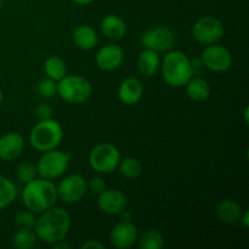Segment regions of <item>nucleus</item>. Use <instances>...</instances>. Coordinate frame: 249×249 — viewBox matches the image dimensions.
<instances>
[{
	"mask_svg": "<svg viewBox=\"0 0 249 249\" xmlns=\"http://www.w3.org/2000/svg\"><path fill=\"white\" fill-rule=\"evenodd\" d=\"M36 235L31 229H19L12 237V246L17 249H32L36 243Z\"/></svg>",
	"mask_w": 249,
	"mask_h": 249,
	"instance_id": "nucleus-26",
	"label": "nucleus"
},
{
	"mask_svg": "<svg viewBox=\"0 0 249 249\" xmlns=\"http://www.w3.org/2000/svg\"><path fill=\"white\" fill-rule=\"evenodd\" d=\"M162 77L168 85L173 88H181L194 77L191 60L185 53L172 50L160 61Z\"/></svg>",
	"mask_w": 249,
	"mask_h": 249,
	"instance_id": "nucleus-3",
	"label": "nucleus"
},
{
	"mask_svg": "<svg viewBox=\"0 0 249 249\" xmlns=\"http://www.w3.org/2000/svg\"><path fill=\"white\" fill-rule=\"evenodd\" d=\"M191 65H192V70H194V75L199 73V71L204 67L203 63H202L201 57H196L191 61Z\"/></svg>",
	"mask_w": 249,
	"mask_h": 249,
	"instance_id": "nucleus-33",
	"label": "nucleus"
},
{
	"mask_svg": "<svg viewBox=\"0 0 249 249\" xmlns=\"http://www.w3.org/2000/svg\"><path fill=\"white\" fill-rule=\"evenodd\" d=\"M73 43L82 50H91L99 43L97 32L89 24H80L75 27L72 33Z\"/></svg>",
	"mask_w": 249,
	"mask_h": 249,
	"instance_id": "nucleus-17",
	"label": "nucleus"
},
{
	"mask_svg": "<svg viewBox=\"0 0 249 249\" xmlns=\"http://www.w3.org/2000/svg\"><path fill=\"white\" fill-rule=\"evenodd\" d=\"M17 196V190L14 182L0 174V211L9 207Z\"/></svg>",
	"mask_w": 249,
	"mask_h": 249,
	"instance_id": "nucleus-24",
	"label": "nucleus"
},
{
	"mask_svg": "<svg viewBox=\"0 0 249 249\" xmlns=\"http://www.w3.org/2000/svg\"><path fill=\"white\" fill-rule=\"evenodd\" d=\"M82 249H89V248H97V249H105V246L102 245L101 242H99V241L96 240H90L88 241V242L83 243Z\"/></svg>",
	"mask_w": 249,
	"mask_h": 249,
	"instance_id": "nucleus-32",
	"label": "nucleus"
},
{
	"mask_svg": "<svg viewBox=\"0 0 249 249\" xmlns=\"http://www.w3.org/2000/svg\"><path fill=\"white\" fill-rule=\"evenodd\" d=\"M21 196L22 202L28 211L41 214L55 206L57 201V187L51 180L36 178L24 184Z\"/></svg>",
	"mask_w": 249,
	"mask_h": 249,
	"instance_id": "nucleus-2",
	"label": "nucleus"
},
{
	"mask_svg": "<svg viewBox=\"0 0 249 249\" xmlns=\"http://www.w3.org/2000/svg\"><path fill=\"white\" fill-rule=\"evenodd\" d=\"M121 160L119 150L109 142L99 143L89 153L90 168L99 174H108L116 170Z\"/></svg>",
	"mask_w": 249,
	"mask_h": 249,
	"instance_id": "nucleus-7",
	"label": "nucleus"
},
{
	"mask_svg": "<svg viewBox=\"0 0 249 249\" xmlns=\"http://www.w3.org/2000/svg\"><path fill=\"white\" fill-rule=\"evenodd\" d=\"M71 229V216L61 207H51L43 212L34 224V232L41 242L53 245L65 240Z\"/></svg>",
	"mask_w": 249,
	"mask_h": 249,
	"instance_id": "nucleus-1",
	"label": "nucleus"
},
{
	"mask_svg": "<svg viewBox=\"0 0 249 249\" xmlns=\"http://www.w3.org/2000/svg\"><path fill=\"white\" fill-rule=\"evenodd\" d=\"M2 6V0H0V7Z\"/></svg>",
	"mask_w": 249,
	"mask_h": 249,
	"instance_id": "nucleus-39",
	"label": "nucleus"
},
{
	"mask_svg": "<svg viewBox=\"0 0 249 249\" xmlns=\"http://www.w3.org/2000/svg\"><path fill=\"white\" fill-rule=\"evenodd\" d=\"M121 174L126 179H136L142 173V164L138 158L126 157L121 160L118 164Z\"/></svg>",
	"mask_w": 249,
	"mask_h": 249,
	"instance_id": "nucleus-25",
	"label": "nucleus"
},
{
	"mask_svg": "<svg viewBox=\"0 0 249 249\" xmlns=\"http://www.w3.org/2000/svg\"><path fill=\"white\" fill-rule=\"evenodd\" d=\"M24 148V140L22 135L15 131L4 134L0 138V160H14L21 156Z\"/></svg>",
	"mask_w": 249,
	"mask_h": 249,
	"instance_id": "nucleus-15",
	"label": "nucleus"
},
{
	"mask_svg": "<svg viewBox=\"0 0 249 249\" xmlns=\"http://www.w3.org/2000/svg\"><path fill=\"white\" fill-rule=\"evenodd\" d=\"M96 65L100 70L105 72H111L117 70L124 61L123 49L116 44H108L105 45L97 51L96 53Z\"/></svg>",
	"mask_w": 249,
	"mask_h": 249,
	"instance_id": "nucleus-14",
	"label": "nucleus"
},
{
	"mask_svg": "<svg viewBox=\"0 0 249 249\" xmlns=\"http://www.w3.org/2000/svg\"><path fill=\"white\" fill-rule=\"evenodd\" d=\"M57 187V199L66 204H74L82 201L88 192V181L79 174H71L63 178Z\"/></svg>",
	"mask_w": 249,
	"mask_h": 249,
	"instance_id": "nucleus-10",
	"label": "nucleus"
},
{
	"mask_svg": "<svg viewBox=\"0 0 249 249\" xmlns=\"http://www.w3.org/2000/svg\"><path fill=\"white\" fill-rule=\"evenodd\" d=\"M38 91L45 99L55 96V94H57V82L51 78H44L38 83Z\"/></svg>",
	"mask_w": 249,
	"mask_h": 249,
	"instance_id": "nucleus-28",
	"label": "nucleus"
},
{
	"mask_svg": "<svg viewBox=\"0 0 249 249\" xmlns=\"http://www.w3.org/2000/svg\"><path fill=\"white\" fill-rule=\"evenodd\" d=\"M185 87L187 96L196 102L206 101L211 95V85L202 77H192Z\"/></svg>",
	"mask_w": 249,
	"mask_h": 249,
	"instance_id": "nucleus-21",
	"label": "nucleus"
},
{
	"mask_svg": "<svg viewBox=\"0 0 249 249\" xmlns=\"http://www.w3.org/2000/svg\"><path fill=\"white\" fill-rule=\"evenodd\" d=\"M2 100H4V92H2V90L0 89V105H1Z\"/></svg>",
	"mask_w": 249,
	"mask_h": 249,
	"instance_id": "nucleus-38",
	"label": "nucleus"
},
{
	"mask_svg": "<svg viewBox=\"0 0 249 249\" xmlns=\"http://www.w3.org/2000/svg\"><path fill=\"white\" fill-rule=\"evenodd\" d=\"M16 175L18 178V180L23 184L32 181L33 179H36L38 173H36V164H33L32 162H21L16 168Z\"/></svg>",
	"mask_w": 249,
	"mask_h": 249,
	"instance_id": "nucleus-27",
	"label": "nucleus"
},
{
	"mask_svg": "<svg viewBox=\"0 0 249 249\" xmlns=\"http://www.w3.org/2000/svg\"><path fill=\"white\" fill-rule=\"evenodd\" d=\"M36 219L34 216L33 212L26 211L19 212L16 216H15V224L18 226L19 229H32L36 224Z\"/></svg>",
	"mask_w": 249,
	"mask_h": 249,
	"instance_id": "nucleus-29",
	"label": "nucleus"
},
{
	"mask_svg": "<svg viewBox=\"0 0 249 249\" xmlns=\"http://www.w3.org/2000/svg\"><path fill=\"white\" fill-rule=\"evenodd\" d=\"M248 111H249V108H248V107H246V109H245V121H246V123L248 122Z\"/></svg>",
	"mask_w": 249,
	"mask_h": 249,
	"instance_id": "nucleus-37",
	"label": "nucleus"
},
{
	"mask_svg": "<svg viewBox=\"0 0 249 249\" xmlns=\"http://www.w3.org/2000/svg\"><path fill=\"white\" fill-rule=\"evenodd\" d=\"M175 43H177V34L173 29L165 26L152 27L140 36V45L143 49L153 50L156 53L170 50Z\"/></svg>",
	"mask_w": 249,
	"mask_h": 249,
	"instance_id": "nucleus-9",
	"label": "nucleus"
},
{
	"mask_svg": "<svg viewBox=\"0 0 249 249\" xmlns=\"http://www.w3.org/2000/svg\"><path fill=\"white\" fill-rule=\"evenodd\" d=\"M139 237L138 228L130 220L122 219L111 231L109 240L112 246L118 249H126L133 247Z\"/></svg>",
	"mask_w": 249,
	"mask_h": 249,
	"instance_id": "nucleus-13",
	"label": "nucleus"
},
{
	"mask_svg": "<svg viewBox=\"0 0 249 249\" xmlns=\"http://www.w3.org/2000/svg\"><path fill=\"white\" fill-rule=\"evenodd\" d=\"M242 208L237 202L232 199H224L216 206L215 213L219 220L228 225H235L240 221L241 214H242Z\"/></svg>",
	"mask_w": 249,
	"mask_h": 249,
	"instance_id": "nucleus-19",
	"label": "nucleus"
},
{
	"mask_svg": "<svg viewBox=\"0 0 249 249\" xmlns=\"http://www.w3.org/2000/svg\"><path fill=\"white\" fill-rule=\"evenodd\" d=\"M57 94L68 104H84L91 97L92 87L82 75L66 74L57 82Z\"/></svg>",
	"mask_w": 249,
	"mask_h": 249,
	"instance_id": "nucleus-5",
	"label": "nucleus"
},
{
	"mask_svg": "<svg viewBox=\"0 0 249 249\" xmlns=\"http://www.w3.org/2000/svg\"><path fill=\"white\" fill-rule=\"evenodd\" d=\"M136 66L140 74H142L143 77H152L160 70V57L156 51L143 49L139 53Z\"/></svg>",
	"mask_w": 249,
	"mask_h": 249,
	"instance_id": "nucleus-18",
	"label": "nucleus"
},
{
	"mask_svg": "<svg viewBox=\"0 0 249 249\" xmlns=\"http://www.w3.org/2000/svg\"><path fill=\"white\" fill-rule=\"evenodd\" d=\"M143 95V87L135 77H128L119 84L118 99L126 106L136 105Z\"/></svg>",
	"mask_w": 249,
	"mask_h": 249,
	"instance_id": "nucleus-16",
	"label": "nucleus"
},
{
	"mask_svg": "<svg viewBox=\"0 0 249 249\" xmlns=\"http://www.w3.org/2000/svg\"><path fill=\"white\" fill-rule=\"evenodd\" d=\"M97 196V207L100 211L108 215H119L128 206V197L121 190L105 189Z\"/></svg>",
	"mask_w": 249,
	"mask_h": 249,
	"instance_id": "nucleus-12",
	"label": "nucleus"
},
{
	"mask_svg": "<svg viewBox=\"0 0 249 249\" xmlns=\"http://www.w3.org/2000/svg\"><path fill=\"white\" fill-rule=\"evenodd\" d=\"M53 248L55 249H61V248L70 249V245H67V243H63L62 241H58V242L53 243Z\"/></svg>",
	"mask_w": 249,
	"mask_h": 249,
	"instance_id": "nucleus-35",
	"label": "nucleus"
},
{
	"mask_svg": "<svg viewBox=\"0 0 249 249\" xmlns=\"http://www.w3.org/2000/svg\"><path fill=\"white\" fill-rule=\"evenodd\" d=\"M34 114H36V117L39 121L49 119L53 117V108H51L48 104H39L38 106L36 107Z\"/></svg>",
	"mask_w": 249,
	"mask_h": 249,
	"instance_id": "nucleus-31",
	"label": "nucleus"
},
{
	"mask_svg": "<svg viewBox=\"0 0 249 249\" xmlns=\"http://www.w3.org/2000/svg\"><path fill=\"white\" fill-rule=\"evenodd\" d=\"M71 158H72L71 153L62 152L56 148L46 151L36 162V173L39 177L44 178V179H57V178L62 177L66 170L68 169Z\"/></svg>",
	"mask_w": 249,
	"mask_h": 249,
	"instance_id": "nucleus-6",
	"label": "nucleus"
},
{
	"mask_svg": "<svg viewBox=\"0 0 249 249\" xmlns=\"http://www.w3.org/2000/svg\"><path fill=\"white\" fill-rule=\"evenodd\" d=\"M240 223H242V225L245 226L246 229L249 226V212L248 211H245L242 212V214H241V218H240Z\"/></svg>",
	"mask_w": 249,
	"mask_h": 249,
	"instance_id": "nucleus-34",
	"label": "nucleus"
},
{
	"mask_svg": "<svg viewBox=\"0 0 249 249\" xmlns=\"http://www.w3.org/2000/svg\"><path fill=\"white\" fill-rule=\"evenodd\" d=\"M101 31L106 38L119 40L126 33V24L122 17L117 15H107L101 22Z\"/></svg>",
	"mask_w": 249,
	"mask_h": 249,
	"instance_id": "nucleus-20",
	"label": "nucleus"
},
{
	"mask_svg": "<svg viewBox=\"0 0 249 249\" xmlns=\"http://www.w3.org/2000/svg\"><path fill=\"white\" fill-rule=\"evenodd\" d=\"M71 1H73L74 4H78V5H88L94 2L95 0H71Z\"/></svg>",
	"mask_w": 249,
	"mask_h": 249,
	"instance_id": "nucleus-36",
	"label": "nucleus"
},
{
	"mask_svg": "<svg viewBox=\"0 0 249 249\" xmlns=\"http://www.w3.org/2000/svg\"><path fill=\"white\" fill-rule=\"evenodd\" d=\"M44 71H45L48 78L58 82L67 74V65L58 56H50L44 62Z\"/></svg>",
	"mask_w": 249,
	"mask_h": 249,
	"instance_id": "nucleus-22",
	"label": "nucleus"
},
{
	"mask_svg": "<svg viewBox=\"0 0 249 249\" xmlns=\"http://www.w3.org/2000/svg\"><path fill=\"white\" fill-rule=\"evenodd\" d=\"M225 29L223 22L214 16H203L195 22L192 36L197 43L202 45L216 44L223 39Z\"/></svg>",
	"mask_w": 249,
	"mask_h": 249,
	"instance_id": "nucleus-8",
	"label": "nucleus"
},
{
	"mask_svg": "<svg viewBox=\"0 0 249 249\" xmlns=\"http://www.w3.org/2000/svg\"><path fill=\"white\" fill-rule=\"evenodd\" d=\"M105 189H106V182H105V180L101 179V178H92V179H90L89 181H88V190H89L91 194L100 195Z\"/></svg>",
	"mask_w": 249,
	"mask_h": 249,
	"instance_id": "nucleus-30",
	"label": "nucleus"
},
{
	"mask_svg": "<svg viewBox=\"0 0 249 249\" xmlns=\"http://www.w3.org/2000/svg\"><path fill=\"white\" fill-rule=\"evenodd\" d=\"M63 139V129L56 119L39 121L29 134V142L39 152L55 150Z\"/></svg>",
	"mask_w": 249,
	"mask_h": 249,
	"instance_id": "nucleus-4",
	"label": "nucleus"
},
{
	"mask_svg": "<svg viewBox=\"0 0 249 249\" xmlns=\"http://www.w3.org/2000/svg\"><path fill=\"white\" fill-rule=\"evenodd\" d=\"M136 242L140 249H160L164 246V236L160 231L152 229L139 236Z\"/></svg>",
	"mask_w": 249,
	"mask_h": 249,
	"instance_id": "nucleus-23",
	"label": "nucleus"
},
{
	"mask_svg": "<svg viewBox=\"0 0 249 249\" xmlns=\"http://www.w3.org/2000/svg\"><path fill=\"white\" fill-rule=\"evenodd\" d=\"M201 60L204 67L213 72H225L232 65V55L230 50L216 44H212L204 49Z\"/></svg>",
	"mask_w": 249,
	"mask_h": 249,
	"instance_id": "nucleus-11",
	"label": "nucleus"
}]
</instances>
